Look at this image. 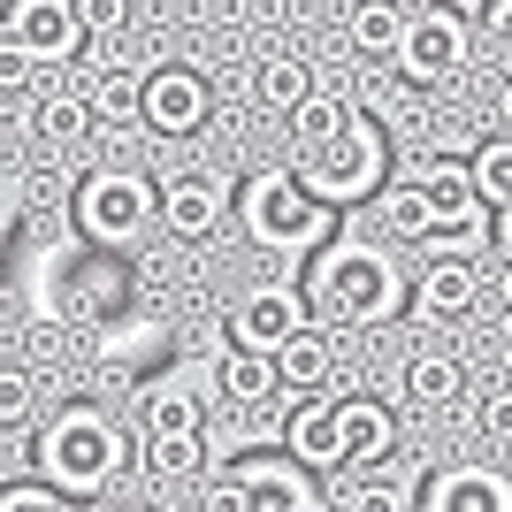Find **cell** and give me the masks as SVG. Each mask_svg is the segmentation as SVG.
Returning a JSON list of instances; mask_svg holds the SVG:
<instances>
[{"label":"cell","mask_w":512,"mask_h":512,"mask_svg":"<svg viewBox=\"0 0 512 512\" xmlns=\"http://www.w3.org/2000/svg\"><path fill=\"white\" fill-rule=\"evenodd\" d=\"M130 467H146V436H130L123 421L92 398L62 406L39 428V482L62 497H107Z\"/></svg>","instance_id":"6da1fadb"},{"label":"cell","mask_w":512,"mask_h":512,"mask_svg":"<svg viewBox=\"0 0 512 512\" xmlns=\"http://www.w3.org/2000/svg\"><path fill=\"white\" fill-rule=\"evenodd\" d=\"M306 299H314V314L344 321V329H383V321L398 314L413 291H406V276H398L390 245H367V237H337L329 253L306 260Z\"/></svg>","instance_id":"7a4b0ae2"},{"label":"cell","mask_w":512,"mask_h":512,"mask_svg":"<svg viewBox=\"0 0 512 512\" xmlns=\"http://www.w3.org/2000/svg\"><path fill=\"white\" fill-rule=\"evenodd\" d=\"M237 222L253 237L260 253H329L337 237H329V207L299 184V169H260L245 176V192H237Z\"/></svg>","instance_id":"3957f363"},{"label":"cell","mask_w":512,"mask_h":512,"mask_svg":"<svg viewBox=\"0 0 512 512\" xmlns=\"http://www.w3.org/2000/svg\"><path fill=\"white\" fill-rule=\"evenodd\" d=\"M291 169H299V184L321 199V207H352V199H367V192L383 199V192H390V184H383V176H390V138H383V123H375V115H360L337 146L299 153Z\"/></svg>","instance_id":"277c9868"},{"label":"cell","mask_w":512,"mask_h":512,"mask_svg":"<svg viewBox=\"0 0 512 512\" xmlns=\"http://www.w3.org/2000/svg\"><path fill=\"white\" fill-rule=\"evenodd\" d=\"M161 222V184L138 169H92L77 184V230L92 245H138Z\"/></svg>","instance_id":"5b68a950"},{"label":"cell","mask_w":512,"mask_h":512,"mask_svg":"<svg viewBox=\"0 0 512 512\" xmlns=\"http://www.w3.org/2000/svg\"><path fill=\"white\" fill-rule=\"evenodd\" d=\"M482 39V8H413L406 46H398V77L406 85H451Z\"/></svg>","instance_id":"8992f818"},{"label":"cell","mask_w":512,"mask_h":512,"mask_svg":"<svg viewBox=\"0 0 512 512\" xmlns=\"http://www.w3.org/2000/svg\"><path fill=\"white\" fill-rule=\"evenodd\" d=\"M314 299H306V283H253V291H237L230 299V344L237 352H260V360H276L283 344H299L314 329Z\"/></svg>","instance_id":"52a82bcc"},{"label":"cell","mask_w":512,"mask_h":512,"mask_svg":"<svg viewBox=\"0 0 512 512\" xmlns=\"http://www.w3.org/2000/svg\"><path fill=\"white\" fill-rule=\"evenodd\" d=\"M85 16H77V0H16L8 16H0V54H23V62H77L85 54Z\"/></svg>","instance_id":"ba28073f"},{"label":"cell","mask_w":512,"mask_h":512,"mask_svg":"<svg viewBox=\"0 0 512 512\" xmlns=\"http://www.w3.org/2000/svg\"><path fill=\"white\" fill-rule=\"evenodd\" d=\"M207 115H214V85L199 69H184V62L146 69V130L153 138H192V130H207Z\"/></svg>","instance_id":"9c48e42d"},{"label":"cell","mask_w":512,"mask_h":512,"mask_svg":"<svg viewBox=\"0 0 512 512\" xmlns=\"http://www.w3.org/2000/svg\"><path fill=\"white\" fill-rule=\"evenodd\" d=\"M406 184L421 192L436 237H482V214H490V207H482V192H474V169H467V161H421Z\"/></svg>","instance_id":"30bf717a"},{"label":"cell","mask_w":512,"mask_h":512,"mask_svg":"<svg viewBox=\"0 0 512 512\" xmlns=\"http://www.w3.org/2000/svg\"><path fill=\"white\" fill-rule=\"evenodd\" d=\"M230 222V192H222V176L214 169H184V176H161V230L199 245Z\"/></svg>","instance_id":"8fae6325"},{"label":"cell","mask_w":512,"mask_h":512,"mask_svg":"<svg viewBox=\"0 0 512 512\" xmlns=\"http://www.w3.org/2000/svg\"><path fill=\"white\" fill-rule=\"evenodd\" d=\"M283 459L306 474H337L352 467V451H344V428H337V398H306V406L283 413Z\"/></svg>","instance_id":"7c38bea8"},{"label":"cell","mask_w":512,"mask_h":512,"mask_svg":"<svg viewBox=\"0 0 512 512\" xmlns=\"http://www.w3.org/2000/svg\"><path fill=\"white\" fill-rule=\"evenodd\" d=\"M474 299H482V268H474V253H436L421 276H413V314H421V321H459Z\"/></svg>","instance_id":"4fadbf2b"},{"label":"cell","mask_w":512,"mask_h":512,"mask_svg":"<svg viewBox=\"0 0 512 512\" xmlns=\"http://www.w3.org/2000/svg\"><path fill=\"white\" fill-rule=\"evenodd\" d=\"M237 490H245V512H321L314 474L291 467V459H245Z\"/></svg>","instance_id":"5bb4252c"},{"label":"cell","mask_w":512,"mask_h":512,"mask_svg":"<svg viewBox=\"0 0 512 512\" xmlns=\"http://www.w3.org/2000/svg\"><path fill=\"white\" fill-rule=\"evenodd\" d=\"M512 505V474L497 467H444L421 482V512H505Z\"/></svg>","instance_id":"9a60e30c"},{"label":"cell","mask_w":512,"mask_h":512,"mask_svg":"<svg viewBox=\"0 0 512 512\" xmlns=\"http://www.w3.org/2000/svg\"><path fill=\"white\" fill-rule=\"evenodd\" d=\"M337 428H344V451H352V474L390 467V451H398V413H390L383 398H337Z\"/></svg>","instance_id":"2e32d148"},{"label":"cell","mask_w":512,"mask_h":512,"mask_svg":"<svg viewBox=\"0 0 512 512\" xmlns=\"http://www.w3.org/2000/svg\"><path fill=\"white\" fill-rule=\"evenodd\" d=\"M276 375H283V390H291V398H329V383H337V337H329V329H306L299 344H283L276 352Z\"/></svg>","instance_id":"e0dca14e"},{"label":"cell","mask_w":512,"mask_h":512,"mask_svg":"<svg viewBox=\"0 0 512 512\" xmlns=\"http://www.w3.org/2000/svg\"><path fill=\"white\" fill-rule=\"evenodd\" d=\"M406 406H421V413H444V406H459V390H467V360L459 352H406Z\"/></svg>","instance_id":"ac0fdd59"},{"label":"cell","mask_w":512,"mask_h":512,"mask_svg":"<svg viewBox=\"0 0 512 512\" xmlns=\"http://www.w3.org/2000/svg\"><path fill=\"white\" fill-rule=\"evenodd\" d=\"M276 390H283L276 360H260V352H237V344H222V360H214V398H222V406L253 413V406H268Z\"/></svg>","instance_id":"d6986e66"},{"label":"cell","mask_w":512,"mask_h":512,"mask_svg":"<svg viewBox=\"0 0 512 512\" xmlns=\"http://www.w3.org/2000/svg\"><path fill=\"white\" fill-rule=\"evenodd\" d=\"M146 474L153 482H199L207 474V428H146Z\"/></svg>","instance_id":"ffe728a7"},{"label":"cell","mask_w":512,"mask_h":512,"mask_svg":"<svg viewBox=\"0 0 512 512\" xmlns=\"http://www.w3.org/2000/svg\"><path fill=\"white\" fill-rule=\"evenodd\" d=\"M406 23H413V8L360 0V8L344 16V39H352V54H367V62H398V46H406Z\"/></svg>","instance_id":"44dd1931"},{"label":"cell","mask_w":512,"mask_h":512,"mask_svg":"<svg viewBox=\"0 0 512 512\" xmlns=\"http://www.w3.org/2000/svg\"><path fill=\"white\" fill-rule=\"evenodd\" d=\"M352 123H360V107H352V100H337V92H314V100H306L299 115H291V161H299V153L337 146V138H344Z\"/></svg>","instance_id":"7402d4cb"},{"label":"cell","mask_w":512,"mask_h":512,"mask_svg":"<svg viewBox=\"0 0 512 512\" xmlns=\"http://www.w3.org/2000/svg\"><path fill=\"white\" fill-rule=\"evenodd\" d=\"M253 92H260V107H276V115H299V107L321 92V77H314V62H306V54H276V62H260Z\"/></svg>","instance_id":"603a6c76"},{"label":"cell","mask_w":512,"mask_h":512,"mask_svg":"<svg viewBox=\"0 0 512 512\" xmlns=\"http://www.w3.org/2000/svg\"><path fill=\"white\" fill-rule=\"evenodd\" d=\"M428 474H406V467H367L352 474V490H344V512H413Z\"/></svg>","instance_id":"cb8c5ba5"},{"label":"cell","mask_w":512,"mask_h":512,"mask_svg":"<svg viewBox=\"0 0 512 512\" xmlns=\"http://www.w3.org/2000/svg\"><path fill=\"white\" fill-rule=\"evenodd\" d=\"M467 169H474V192H482V207L505 222V214H512V138H482V146L467 153Z\"/></svg>","instance_id":"d4e9b609"},{"label":"cell","mask_w":512,"mask_h":512,"mask_svg":"<svg viewBox=\"0 0 512 512\" xmlns=\"http://www.w3.org/2000/svg\"><path fill=\"white\" fill-rule=\"evenodd\" d=\"M92 123H100V130L146 123V77H130V69H115V77H100V85H92Z\"/></svg>","instance_id":"484cf974"},{"label":"cell","mask_w":512,"mask_h":512,"mask_svg":"<svg viewBox=\"0 0 512 512\" xmlns=\"http://www.w3.org/2000/svg\"><path fill=\"white\" fill-rule=\"evenodd\" d=\"M39 130L54 138V146H77V138L92 130V92H77V85H54V92L39 100Z\"/></svg>","instance_id":"4316f807"},{"label":"cell","mask_w":512,"mask_h":512,"mask_svg":"<svg viewBox=\"0 0 512 512\" xmlns=\"http://www.w3.org/2000/svg\"><path fill=\"white\" fill-rule=\"evenodd\" d=\"M31 406H39V383H31V367H0V436L31 428Z\"/></svg>","instance_id":"83f0119b"},{"label":"cell","mask_w":512,"mask_h":512,"mask_svg":"<svg viewBox=\"0 0 512 512\" xmlns=\"http://www.w3.org/2000/svg\"><path fill=\"white\" fill-rule=\"evenodd\" d=\"M146 428H199V398L192 390H153L146 398V421H138V436H146Z\"/></svg>","instance_id":"f1b7e54d"},{"label":"cell","mask_w":512,"mask_h":512,"mask_svg":"<svg viewBox=\"0 0 512 512\" xmlns=\"http://www.w3.org/2000/svg\"><path fill=\"white\" fill-rule=\"evenodd\" d=\"M0 512H69V497L31 474V482H0Z\"/></svg>","instance_id":"f546056e"},{"label":"cell","mask_w":512,"mask_h":512,"mask_svg":"<svg viewBox=\"0 0 512 512\" xmlns=\"http://www.w3.org/2000/svg\"><path fill=\"white\" fill-rule=\"evenodd\" d=\"M474 428L490 436V444H512V383H497L482 406H474Z\"/></svg>","instance_id":"4dcf8cb0"},{"label":"cell","mask_w":512,"mask_h":512,"mask_svg":"<svg viewBox=\"0 0 512 512\" xmlns=\"http://www.w3.org/2000/svg\"><path fill=\"white\" fill-rule=\"evenodd\" d=\"M482 46H490V62H505V77H512V0L482 8Z\"/></svg>","instance_id":"1f68e13d"},{"label":"cell","mask_w":512,"mask_h":512,"mask_svg":"<svg viewBox=\"0 0 512 512\" xmlns=\"http://www.w3.org/2000/svg\"><path fill=\"white\" fill-rule=\"evenodd\" d=\"M23 352H31V360H54V352H69V321L31 314V321H23Z\"/></svg>","instance_id":"d6a6232c"},{"label":"cell","mask_w":512,"mask_h":512,"mask_svg":"<svg viewBox=\"0 0 512 512\" xmlns=\"http://www.w3.org/2000/svg\"><path fill=\"white\" fill-rule=\"evenodd\" d=\"M77 16H85L92 39H107V31H123V23H130V0H77Z\"/></svg>","instance_id":"836d02e7"},{"label":"cell","mask_w":512,"mask_h":512,"mask_svg":"<svg viewBox=\"0 0 512 512\" xmlns=\"http://www.w3.org/2000/svg\"><path fill=\"white\" fill-rule=\"evenodd\" d=\"M199 512H245V490H237V474H214L207 497H199Z\"/></svg>","instance_id":"e575fe53"},{"label":"cell","mask_w":512,"mask_h":512,"mask_svg":"<svg viewBox=\"0 0 512 512\" xmlns=\"http://www.w3.org/2000/svg\"><path fill=\"white\" fill-rule=\"evenodd\" d=\"M497 123H505V138H512V77L497 85Z\"/></svg>","instance_id":"d590c367"},{"label":"cell","mask_w":512,"mask_h":512,"mask_svg":"<svg viewBox=\"0 0 512 512\" xmlns=\"http://www.w3.org/2000/svg\"><path fill=\"white\" fill-rule=\"evenodd\" d=\"M497 299L512 306V260H505V268H497Z\"/></svg>","instance_id":"8d00e7d4"},{"label":"cell","mask_w":512,"mask_h":512,"mask_svg":"<svg viewBox=\"0 0 512 512\" xmlns=\"http://www.w3.org/2000/svg\"><path fill=\"white\" fill-rule=\"evenodd\" d=\"M497 245H505V260H512V214H505V222H497Z\"/></svg>","instance_id":"74e56055"},{"label":"cell","mask_w":512,"mask_h":512,"mask_svg":"<svg viewBox=\"0 0 512 512\" xmlns=\"http://www.w3.org/2000/svg\"><path fill=\"white\" fill-rule=\"evenodd\" d=\"M92 512H153V505H92Z\"/></svg>","instance_id":"f35d334b"}]
</instances>
